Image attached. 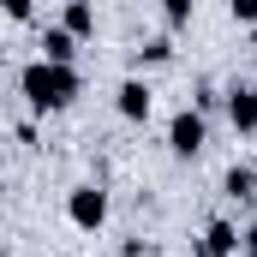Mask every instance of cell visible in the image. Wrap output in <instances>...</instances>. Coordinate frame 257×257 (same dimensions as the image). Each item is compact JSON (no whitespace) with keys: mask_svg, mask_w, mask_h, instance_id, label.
Masks as SVG:
<instances>
[{"mask_svg":"<svg viewBox=\"0 0 257 257\" xmlns=\"http://www.w3.org/2000/svg\"><path fill=\"white\" fill-rule=\"evenodd\" d=\"M18 90H24V102H30L36 114H54V108H66V102L78 96V72H72V66H54V60H36V66H24Z\"/></svg>","mask_w":257,"mask_h":257,"instance_id":"6da1fadb","label":"cell"},{"mask_svg":"<svg viewBox=\"0 0 257 257\" xmlns=\"http://www.w3.org/2000/svg\"><path fill=\"white\" fill-rule=\"evenodd\" d=\"M66 215H72L84 233H96V227L108 221V192H102V186H78V192L66 197Z\"/></svg>","mask_w":257,"mask_h":257,"instance_id":"7a4b0ae2","label":"cell"},{"mask_svg":"<svg viewBox=\"0 0 257 257\" xmlns=\"http://www.w3.org/2000/svg\"><path fill=\"white\" fill-rule=\"evenodd\" d=\"M203 138H209V132H203V114H192V108H186V114H174V126H168L174 156H197V150H203Z\"/></svg>","mask_w":257,"mask_h":257,"instance_id":"3957f363","label":"cell"},{"mask_svg":"<svg viewBox=\"0 0 257 257\" xmlns=\"http://www.w3.org/2000/svg\"><path fill=\"white\" fill-rule=\"evenodd\" d=\"M227 120L233 132H257V90H227Z\"/></svg>","mask_w":257,"mask_h":257,"instance_id":"277c9868","label":"cell"},{"mask_svg":"<svg viewBox=\"0 0 257 257\" xmlns=\"http://www.w3.org/2000/svg\"><path fill=\"white\" fill-rule=\"evenodd\" d=\"M120 114L126 120H150V84L144 78H126L120 84Z\"/></svg>","mask_w":257,"mask_h":257,"instance_id":"5b68a950","label":"cell"},{"mask_svg":"<svg viewBox=\"0 0 257 257\" xmlns=\"http://www.w3.org/2000/svg\"><path fill=\"white\" fill-rule=\"evenodd\" d=\"M72 54H78V36H72L66 24L42 36V60H54V66H72Z\"/></svg>","mask_w":257,"mask_h":257,"instance_id":"8992f818","label":"cell"},{"mask_svg":"<svg viewBox=\"0 0 257 257\" xmlns=\"http://www.w3.org/2000/svg\"><path fill=\"white\" fill-rule=\"evenodd\" d=\"M239 251V233H233V221H215L209 233H203V257H233Z\"/></svg>","mask_w":257,"mask_h":257,"instance_id":"52a82bcc","label":"cell"},{"mask_svg":"<svg viewBox=\"0 0 257 257\" xmlns=\"http://www.w3.org/2000/svg\"><path fill=\"white\" fill-rule=\"evenodd\" d=\"M66 30H72V36H90V30H96V12H90L84 0H72V6H66Z\"/></svg>","mask_w":257,"mask_h":257,"instance_id":"ba28073f","label":"cell"},{"mask_svg":"<svg viewBox=\"0 0 257 257\" xmlns=\"http://www.w3.org/2000/svg\"><path fill=\"white\" fill-rule=\"evenodd\" d=\"M257 192V174L251 168H233V174H227V197H251Z\"/></svg>","mask_w":257,"mask_h":257,"instance_id":"9c48e42d","label":"cell"},{"mask_svg":"<svg viewBox=\"0 0 257 257\" xmlns=\"http://www.w3.org/2000/svg\"><path fill=\"white\" fill-rule=\"evenodd\" d=\"M162 12H168V24L180 30V24H192V0H162Z\"/></svg>","mask_w":257,"mask_h":257,"instance_id":"30bf717a","label":"cell"},{"mask_svg":"<svg viewBox=\"0 0 257 257\" xmlns=\"http://www.w3.org/2000/svg\"><path fill=\"white\" fill-rule=\"evenodd\" d=\"M138 54H144V60H150V66H162V60H168V54H174V42H168V36H156V42H144Z\"/></svg>","mask_w":257,"mask_h":257,"instance_id":"8fae6325","label":"cell"},{"mask_svg":"<svg viewBox=\"0 0 257 257\" xmlns=\"http://www.w3.org/2000/svg\"><path fill=\"white\" fill-rule=\"evenodd\" d=\"M0 12H6V18H30V12H36V0H0Z\"/></svg>","mask_w":257,"mask_h":257,"instance_id":"7c38bea8","label":"cell"},{"mask_svg":"<svg viewBox=\"0 0 257 257\" xmlns=\"http://www.w3.org/2000/svg\"><path fill=\"white\" fill-rule=\"evenodd\" d=\"M233 18L239 24H257V0H233Z\"/></svg>","mask_w":257,"mask_h":257,"instance_id":"4fadbf2b","label":"cell"},{"mask_svg":"<svg viewBox=\"0 0 257 257\" xmlns=\"http://www.w3.org/2000/svg\"><path fill=\"white\" fill-rule=\"evenodd\" d=\"M245 257H257V227H251V233H245Z\"/></svg>","mask_w":257,"mask_h":257,"instance_id":"5bb4252c","label":"cell"},{"mask_svg":"<svg viewBox=\"0 0 257 257\" xmlns=\"http://www.w3.org/2000/svg\"><path fill=\"white\" fill-rule=\"evenodd\" d=\"M251 48H257V24H251Z\"/></svg>","mask_w":257,"mask_h":257,"instance_id":"9a60e30c","label":"cell"},{"mask_svg":"<svg viewBox=\"0 0 257 257\" xmlns=\"http://www.w3.org/2000/svg\"><path fill=\"white\" fill-rule=\"evenodd\" d=\"M0 257H6V251H0Z\"/></svg>","mask_w":257,"mask_h":257,"instance_id":"2e32d148","label":"cell"}]
</instances>
